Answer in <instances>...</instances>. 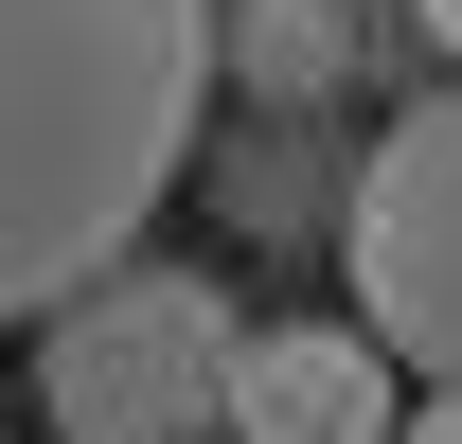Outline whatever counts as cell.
Returning a JSON list of instances; mask_svg holds the SVG:
<instances>
[{
    "label": "cell",
    "instance_id": "cell-5",
    "mask_svg": "<svg viewBox=\"0 0 462 444\" xmlns=\"http://www.w3.org/2000/svg\"><path fill=\"white\" fill-rule=\"evenodd\" d=\"M392 444H462V391H427V409H409V427Z\"/></svg>",
    "mask_w": 462,
    "mask_h": 444
},
{
    "label": "cell",
    "instance_id": "cell-3",
    "mask_svg": "<svg viewBox=\"0 0 462 444\" xmlns=\"http://www.w3.org/2000/svg\"><path fill=\"white\" fill-rule=\"evenodd\" d=\"M338 267L356 320L392 338L427 391H462V89H409L338 178Z\"/></svg>",
    "mask_w": 462,
    "mask_h": 444
},
{
    "label": "cell",
    "instance_id": "cell-2",
    "mask_svg": "<svg viewBox=\"0 0 462 444\" xmlns=\"http://www.w3.org/2000/svg\"><path fill=\"white\" fill-rule=\"evenodd\" d=\"M231 356H249L231 284L178 249H125L107 284H71L36 320V427L54 444H231Z\"/></svg>",
    "mask_w": 462,
    "mask_h": 444
},
{
    "label": "cell",
    "instance_id": "cell-6",
    "mask_svg": "<svg viewBox=\"0 0 462 444\" xmlns=\"http://www.w3.org/2000/svg\"><path fill=\"white\" fill-rule=\"evenodd\" d=\"M409 18H427V54H445V71H462V0H409Z\"/></svg>",
    "mask_w": 462,
    "mask_h": 444
},
{
    "label": "cell",
    "instance_id": "cell-1",
    "mask_svg": "<svg viewBox=\"0 0 462 444\" xmlns=\"http://www.w3.org/2000/svg\"><path fill=\"white\" fill-rule=\"evenodd\" d=\"M214 89V0H0V320H54L143 249Z\"/></svg>",
    "mask_w": 462,
    "mask_h": 444
},
{
    "label": "cell",
    "instance_id": "cell-4",
    "mask_svg": "<svg viewBox=\"0 0 462 444\" xmlns=\"http://www.w3.org/2000/svg\"><path fill=\"white\" fill-rule=\"evenodd\" d=\"M409 356L374 320H249L231 356V444H392L409 427Z\"/></svg>",
    "mask_w": 462,
    "mask_h": 444
}]
</instances>
